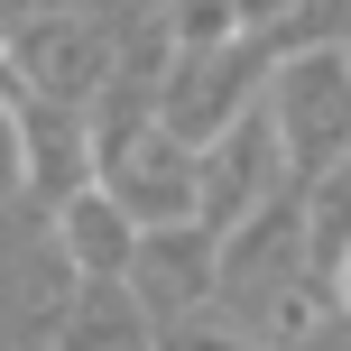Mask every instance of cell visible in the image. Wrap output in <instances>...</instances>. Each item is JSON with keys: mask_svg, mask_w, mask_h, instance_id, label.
Segmentation results:
<instances>
[{"mask_svg": "<svg viewBox=\"0 0 351 351\" xmlns=\"http://www.w3.org/2000/svg\"><path fill=\"white\" fill-rule=\"evenodd\" d=\"M268 121L287 148V185H315L351 158V47H305L268 74Z\"/></svg>", "mask_w": 351, "mask_h": 351, "instance_id": "cell-1", "label": "cell"}, {"mask_svg": "<svg viewBox=\"0 0 351 351\" xmlns=\"http://www.w3.org/2000/svg\"><path fill=\"white\" fill-rule=\"evenodd\" d=\"M10 194H28V139H19V111L0 102V204Z\"/></svg>", "mask_w": 351, "mask_h": 351, "instance_id": "cell-8", "label": "cell"}, {"mask_svg": "<svg viewBox=\"0 0 351 351\" xmlns=\"http://www.w3.org/2000/svg\"><path fill=\"white\" fill-rule=\"evenodd\" d=\"M333 305H342V324H351V250H342V268H333Z\"/></svg>", "mask_w": 351, "mask_h": 351, "instance_id": "cell-9", "label": "cell"}, {"mask_svg": "<svg viewBox=\"0 0 351 351\" xmlns=\"http://www.w3.org/2000/svg\"><path fill=\"white\" fill-rule=\"evenodd\" d=\"M56 250L74 259L84 287H111V278H130V259H139V222H130L102 185H84L74 204H56Z\"/></svg>", "mask_w": 351, "mask_h": 351, "instance_id": "cell-5", "label": "cell"}, {"mask_svg": "<svg viewBox=\"0 0 351 351\" xmlns=\"http://www.w3.org/2000/svg\"><path fill=\"white\" fill-rule=\"evenodd\" d=\"M0 351H28V342H0Z\"/></svg>", "mask_w": 351, "mask_h": 351, "instance_id": "cell-10", "label": "cell"}, {"mask_svg": "<svg viewBox=\"0 0 351 351\" xmlns=\"http://www.w3.org/2000/svg\"><path fill=\"white\" fill-rule=\"evenodd\" d=\"M167 37H176V56H222V47H241V0H167Z\"/></svg>", "mask_w": 351, "mask_h": 351, "instance_id": "cell-6", "label": "cell"}, {"mask_svg": "<svg viewBox=\"0 0 351 351\" xmlns=\"http://www.w3.org/2000/svg\"><path fill=\"white\" fill-rule=\"evenodd\" d=\"M130 296L148 305V324H176V315L222 305V231H204V222H158V231H139Z\"/></svg>", "mask_w": 351, "mask_h": 351, "instance_id": "cell-3", "label": "cell"}, {"mask_svg": "<svg viewBox=\"0 0 351 351\" xmlns=\"http://www.w3.org/2000/svg\"><path fill=\"white\" fill-rule=\"evenodd\" d=\"M148 351H268L250 324H231L222 305H204V315H176V324H158L148 333Z\"/></svg>", "mask_w": 351, "mask_h": 351, "instance_id": "cell-7", "label": "cell"}, {"mask_svg": "<svg viewBox=\"0 0 351 351\" xmlns=\"http://www.w3.org/2000/svg\"><path fill=\"white\" fill-rule=\"evenodd\" d=\"M278 185H287V148H278V121H268V102H259L250 121H231L222 139L204 148V204H194V222L231 231L241 213H259Z\"/></svg>", "mask_w": 351, "mask_h": 351, "instance_id": "cell-4", "label": "cell"}, {"mask_svg": "<svg viewBox=\"0 0 351 351\" xmlns=\"http://www.w3.org/2000/svg\"><path fill=\"white\" fill-rule=\"evenodd\" d=\"M268 74L278 65H268L259 37H241V47H222V56H176V74L158 84V130L204 158L231 121H250V111L268 102Z\"/></svg>", "mask_w": 351, "mask_h": 351, "instance_id": "cell-2", "label": "cell"}]
</instances>
